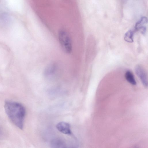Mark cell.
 <instances>
[{"label": "cell", "mask_w": 148, "mask_h": 148, "mask_svg": "<svg viewBox=\"0 0 148 148\" xmlns=\"http://www.w3.org/2000/svg\"><path fill=\"white\" fill-rule=\"evenodd\" d=\"M4 107L5 112L11 121L22 130L26 114L25 107L19 103L10 101L5 102Z\"/></svg>", "instance_id": "1"}, {"label": "cell", "mask_w": 148, "mask_h": 148, "mask_svg": "<svg viewBox=\"0 0 148 148\" xmlns=\"http://www.w3.org/2000/svg\"><path fill=\"white\" fill-rule=\"evenodd\" d=\"M58 38L63 51L66 53H70L72 50V43L70 36L68 32L64 30H60L58 33Z\"/></svg>", "instance_id": "2"}, {"label": "cell", "mask_w": 148, "mask_h": 148, "mask_svg": "<svg viewBox=\"0 0 148 148\" xmlns=\"http://www.w3.org/2000/svg\"><path fill=\"white\" fill-rule=\"evenodd\" d=\"M58 67L56 63H52L48 65L45 69L44 76L48 79H51L57 76L58 73Z\"/></svg>", "instance_id": "3"}, {"label": "cell", "mask_w": 148, "mask_h": 148, "mask_svg": "<svg viewBox=\"0 0 148 148\" xmlns=\"http://www.w3.org/2000/svg\"><path fill=\"white\" fill-rule=\"evenodd\" d=\"M135 71L143 85L147 87L148 86L147 75L143 67L140 65H137L135 67Z\"/></svg>", "instance_id": "4"}, {"label": "cell", "mask_w": 148, "mask_h": 148, "mask_svg": "<svg viewBox=\"0 0 148 148\" xmlns=\"http://www.w3.org/2000/svg\"><path fill=\"white\" fill-rule=\"evenodd\" d=\"M57 129L60 132L68 135H71L72 132L70 129V124L65 122L58 123L56 125Z\"/></svg>", "instance_id": "5"}, {"label": "cell", "mask_w": 148, "mask_h": 148, "mask_svg": "<svg viewBox=\"0 0 148 148\" xmlns=\"http://www.w3.org/2000/svg\"><path fill=\"white\" fill-rule=\"evenodd\" d=\"M50 145L51 147L55 148H64L66 147L64 142L60 139L55 138L51 140Z\"/></svg>", "instance_id": "6"}, {"label": "cell", "mask_w": 148, "mask_h": 148, "mask_svg": "<svg viewBox=\"0 0 148 148\" xmlns=\"http://www.w3.org/2000/svg\"><path fill=\"white\" fill-rule=\"evenodd\" d=\"M125 77L126 80L130 83L134 85L136 84L134 76L132 73L129 70L127 71L125 74Z\"/></svg>", "instance_id": "7"}, {"label": "cell", "mask_w": 148, "mask_h": 148, "mask_svg": "<svg viewBox=\"0 0 148 148\" xmlns=\"http://www.w3.org/2000/svg\"><path fill=\"white\" fill-rule=\"evenodd\" d=\"M147 18L145 16L142 17L136 23L135 26V30L138 31L139 28L144 26V25L147 24Z\"/></svg>", "instance_id": "8"}, {"label": "cell", "mask_w": 148, "mask_h": 148, "mask_svg": "<svg viewBox=\"0 0 148 148\" xmlns=\"http://www.w3.org/2000/svg\"><path fill=\"white\" fill-rule=\"evenodd\" d=\"M134 32L130 30L127 31L125 34L124 39L127 42L132 43L133 42Z\"/></svg>", "instance_id": "9"}, {"label": "cell", "mask_w": 148, "mask_h": 148, "mask_svg": "<svg viewBox=\"0 0 148 148\" xmlns=\"http://www.w3.org/2000/svg\"><path fill=\"white\" fill-rule=\"evenodd\" d=\"M5 134L4 130L0 126V140L3 139L5 137Z\"/></svg>", "instance_id": "10"}]
</instances>
